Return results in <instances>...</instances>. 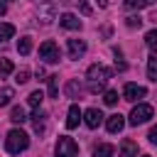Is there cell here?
Segmentation results:
<instances>
[{
    "instance_id": "cell-21",
    "label": "cell",
    "mask_w": 157,
    "mask_h": 157,
    "mask_svg": "<svg viewBox=\"0 0 157 157\" xmlns=\"http://www.w3.org/2000/svg\"><path fill=\"white\" fill-rule=\"evenodd\" d=\"M155 0H125V7L128 10H142V7H150Z\"/></svg>"
},
{
    "instance_id": "cell-32",
    "label": "cell",
    "mask_w": 157,
    "mask_h": 157,
    "mask_svg": "<svg viewBox=\"0 0 157 157\" xmlns=\"http://www.w3.org/2000/svg\"><path fill=\"white\" fill-rule=\"evenodd\" d=\"M5 10H7V7H5V2H0V15H5Z\"/></svg>"
},
{
    "instance_id": "cell-13",
    "label": "cell",
    "mask_w": 157,
    "mask_h": 157,
    "mask_svg": "<svg viewBox=\"0 0 157 157\" xmlns=\"http://www.w3.org/2000/svg\"><path fill=\"white\" fill-rule=\"evenodd\" d=\"M147 76H150V81H157V52H152L147 56Z\"/></svg>"
},
{
    "instance_id": "cell-24",
    "label": "cell",
    "mask_w": 157,
    "mask_h": 157,
    "mask_svg": "<svg viewBox=\"0 0 157 157\" xmlns=\"http://www.w3.org/2000/svg\"><path fill=\"white\" fill-rule=\"evenodd\" d=\"M12 96H15V91H12L10 86H7V88H2V91H0V105H7Z\"/></svg>"
},
{
    "instance_id": "cell-18",
    "label": "cell",
    "mask_w": 157,
    "mask_h": 157,
    "mask_svg": "<svg viewBox=\"0 0 157 157\" xmlns=\"http://www.w3.org/2000/svg\"><path fill=\"white\" fill-rule=\"evenodd\" d=\"M32 118H34V130H37L39 135H44V130H47V125H44V118H47V115H44L42 110H34V115H32Z\"/></svg>"
},
{
    "instance_id": "cell-23",
    "label": "cell",
    "mask_w": 157,
    "mask_h": 157,
    "mask_svg": "<svg viewBox=\"0 0 157 157\" xmlns=\"http://www.w3.org/2000/svg\"><path fill=\"white\" fill-rule=\"evenodd\" d=\"M145 44H147L152 52H157V29H150V32L145 34Z\"/></svg>"
},
{
    "instance_id": "cell-9",
    "label": "cell",
    "mask_w": 157,
    "mask_h": 157,
    "mask_svg": "<svg viewBox=\"0 0 157 157\" xmlns=\"http://www.w3.org/2000/svg\"><path fill=\"white\" fill-rule=\"evenodd\" d=\"M59 25H61L64 29H81V20H78L74 12H64V15L59 17Z\"/></svg>"
},
{
    "instance_id": "cell-11",
    "label": "cell",
    "mask_w": 157,
    "mask_h": 157,
    "mask_svg": "<svg viewBox=\"0 0 157 157\" xmlns=\"http://www.w3.org/2000/svg\"><path fill=\"white\" fill-rule=\"evenodd\" d=\"M81 115H83V110L74 103V105L69 108V113H66V128H69V130H74V128L81 123Z\"/></svg>"
},
{
    "instance_id": "cell-27",
    "label": "cell",
    "mask_w": 157,
    "mask_h": 157,
    "mask_svg": "<svg viewBox=\"0 0 157 157\" xmlns=\"http://www.w3.org/2000/svg\"><path fill=\"white\" fill-rule=\"evenodd\" d=\"M15 81H17L20 86H22V83H27V81H29V71H27V69L17 71V74H15Z\"/></svg>"
},
{
    "instance_id": "cell-19",
    "label": "cell",
    "mask_w": 157,
    "mask_h": 157,
    "mask_svg": "<svg viewBox=\"0 0 157 157\" xmlns=\"http://www.w3.org/2000/svg\"><path fill=\"white\" fill-rule=\"evenodd\" d=\"M113 152H115V147H113V145H108V142H103V145H98V147H96L93 157H113Z\"/></svg>"
},
{
    "instance_id": "cell-15",
    "label": "cell",
    "mask_w": 157,
    "mask_h": 157,
    "mask_svg": "<svg viewBox=\"0 0 157 157\" xmlns=\"http://www.w3.org/2000/svg\"><path fill=\"white\" fill-rule=\"evenodd\" d=\"M17 52H20L22 56H27V54L32 52V37H20V42H17Z\"/></svg>"
},
{
    "instance_id": "cell-29",
    "label": "cell",
    "mask_w": 157,
    "mask_h": 157,
    "mask_svg": "<svg viewBox=\"0 0 157 157\" xmlns=\"http://www.w3.org/2000/svg\"><path fill=\"white\" fill-rule=\"evenodd\" d=\"M103 83H105V81H88V91H91V93H101V91H103Z\"/></svg>"
},
{
    "instance_id": "cell-8",
    "label": "cell",
    "mask_w": 157,
    "mask_h": 157,
    "mask_svg": "<svg viewBox=\"0 0 157 157\" xmlns=\"http://www.w3.org/2000/svg\"><path fill=\"white\" fill-rule=\"evenodd\" d=\"M105 128H108V132H120L125 128V118L120 113H113V115L105 118Z\"/></svg>"
},
{
    "instance_id": "cell-25",
    "label": "cell",
    "mask_w": 157,
    "mask_h": 157,
    "mask_svg": "<svg viewBox=\"0 0 157 157\" xmlns=\"http://www.w3.org/2000/svg\"><path fill=\"white\" fill-rule=\"evenodd\" d=\"M125 25H128L130 29H135V27H142V17H140V15H130V17L125 20Z\"/></svg>"
},
{
    "instance_id": "cell-10",
    "label": "cell",
    "mask_w": 157,
    "mask_h": 157,
    "mask_svg": "<svg viewBox=\"0 0 157 157\" xmlns=\"http://www.w3.org/2000/svg\"><path fill=\"white\" fill-rule=\"evenodd\" d=\"M86 54V42L83 39H69V59H78Z\"/></svg>"
},
{
    "instance_id": "cell-22",
    "label": "cell",
    "mask_w": 157,
    "mask_h": 157,
    "mask_svg": "<svg viewBox=\"0 0 157 157\" xmlns=\"http://www.w3.org/2000/svg\"><path fill=\"white\" fill-rule=\"evenodd\" d=\"M15 34V27L10 25V22H0V42H5V39H10Z\"/></svg>"
},
{
    "instance_id": "cell-30",
    "label": "cell",
    "mask_w": 157,
    "mask_h": 157,
    "mask_svg": "<svg viewBox=\"0 0 157 157\" xmlns=\"http://www.w3.org/2000/svg\"><path fill=\"white\" fill-rule=\"evenodd\" d=\"M78 7H81V12H83V15H91V5H88L86 0H81V2H78Z\"/></svg>"
},
{
    "instance_id": "cell-33",
    "label": "cell",
    "mask_w": 157,
    "mask_h": 157,
    "mask_svg": "<svg viewBox=\"0 0 157 157\" xmlns=\"http://www.w3.org/2000/svg\"><path fill=\"white\" fill-rule=\"evenodd\" d=\"M140 157H150V155H140Z\"/></svg>"
},
{
    "instance_id": "cell-5",
    "label": "cell",
    "mask_w": 157,
    "mask_h": 157,
    "mask_svg": "<svg viewBox=\"0 0 157 157\" xmlns=\"http://www.w3.org/2000/svg\"><path fill=\"white\" fill-rule=\"evenodd\" d=\"M145 96H147V88H145V86L125 83V88H123V98L130 101V103H135V101H140V98H145Z\"/></svg>"
},
{
    "instance_id": "cell-1",
    "label": "cell",
    "mask_w": 157,
    "mask_h": 157,
    "mask_svg": "<svg viewBox=\"0 0 157 157\" xmlns=\"http://www.w3.org/2000/svg\"><path fill=\"white\" fill-rule=\"evenodd\" d=\"M29 147V135L25 132V130H20V128H12L10 132H7V137H5V150L10 152V155H20V152H25Z\"/></svg>"
},
{
    "instance_id": "cell-6",
    "label": "cell",
    "mask_w": 157,
    "mask_h": 157,
    "mask_svg": "<svg viewBox=\"0 0 157 157\" xmlns=\"http://www.w3.org/2000/svg\"><path fill=\"white\" fill-rule=\"evenodd\" d=\"M105 78H110V69H105L103 64L88 66V81H105Z\"/></svg>"
},
{
    "instance_id": "cell-2",
    "label": "cell",
    "mask_w": 157,
    "mask_h": 157,
    "mask_svg": "<svg viewBox=\"0 0 157 157\" xmlns=\"http://www.w3.org/2000/svg\"><path fill=\"white\" fill-rule=\"evenodd\" d=\"M155 115V110H152V105H147V103H137L132 110H130V115H128V123L130 125H142V123H147L150 118Z\"/></svg>"
},
{
    "instance_id": "cell-26",
    "label": "cell",
    "mask_w": 157,
    "mask_h": 157,
    "mask_svg": "<svg viewBox=\"0 0 157 157\" xmlns=\"http://www.w3.org/2000/svg\"><path fill=\"white\" fill-rule=\"evenodd\" d=\"M103 101H105V105H115L118 103V91H105L103 93Z\"/></svg>"
},
{
    "instance_id": "cell-20",
    "label": "cell",
    "mask_w": 157,
    "mask_h": 157,
    "mask_svg": "<svg viewBox=\"0 0 157 157\" xmlns=\"http://www.w3.org/2000/svg\"><path fill=\"white\" fill-rule=\"evenodd\" d=\"M42 101H44V93H42L39 88H37V91H32V93L27 96V103H29L32 108H39V105H42Z\"/></svg>"
},
{
    "instance_id": "cell-28",
    "label": "cell",
    "mask_w": 157,
    "mask_h": 157,
    "mask_svg": "<svg viewBox=\"0 0 157 157\" xmlns=\"http://www.w3.org/2000/svg\"><path fill=\"white\" fill-rule=\"evenodd\" d=\"M10 71H12V61L0 56V74H10Z\"/></svg>"
},
{
    "instance_id": "cell-4",
    "label": "cell",
    "mask_w": 157,
    "mask_h": 157,
    "mask_svg": "<svg viewBox=\"0 0 157 157\" xmlns=\"http://www.w3.org/2000/svg\"><path fill=\"white\" fill-rule=\"evenodd\" d=\"M39 59H44L47 64H56V61H59V47H56L52 39L42 42V44H39Z\"/></svg>"
},
{
    "instance_id": "cell-12",
    "label": "cell",
    "mask_w": 157,
    "mask_h": 157,
    "mask_svg": "<svg viewBox=\"0 0 157 157\" xmlns=\"http://www.w3.org/2000/svg\"><path fill=\"white\" fill-rule=\"evenodd\" d=\"M120 157H137V145L132 140H123L120 145Z\"/></svg>"
},
{
    "instance_id": "cell-3",
    "label": "cell",
    "mask_w": 157,
    "mask_h": 157,
    "mask_svg": "<svg viewBox=\"0 0 157 157\" xmlns=\"http://www.w3.org/2000/svg\"><path fill=\"white\" fill-rule=\"evenodd\" d=\"M78 155V145L71 140V137H59L56 142V150H54V157H76Z\"/></svg>"
},
{
    "instance_id": "cell-14",
    "label": "cell",
    "mask_w": 157,
    "mask_h": 157,
    "mask_svg": "<svg viewBox=\"0 0 157 157\" xmlns=\"http://www.w3.org/2000/svg\"><path fill=\"white\" fill-rule=\"evenodd\" d=\"M47 86H49V98H56L59 96V76L56 74L47 76Z\"/></svg>"
},
{
    "instance_id": "cell-31",
    "label": "cell",
    "mask_w": 157,
    "mask_h": 157,
    "mask_svg": "<svg viewBox=\"0 0 157 157\" xmlns=\"http://www.w3.org/2000/svg\"><path fill=\"white\" fill-rule=\"evenodd\" d=\"M147 137H150V142H152V145H157V128H152Z\"/></svg>"
},
{
    "instance_id": "cell-7",
    "label": "cell",
    "mask_w": 157,
    "mask_h": 157,
    "mask_svg": "<svg viewBox=\"0 0 157 157\" xmlns=\"http://www.w3.org/2000/svg\"><path fill=\"white\" fill-rule=\"evenodd\" d=\"M83 123L88 125V128H98L101 123H103V113L98 110V108H88V110H83Z\"/></svg>"
},
{
    "instance_id": "cell-16",
    "label": "cell",
    "mask_w": 157,
    "mask_h": 157,
    "mask_svg": "<svg viewBox=\"0 0 157 157\" xmlns=\"http://www.w3.org/2000/svg\"><path fill=\"white\" fill-rule=\"evenodd\" d=\"M64 93L69 96V98H78V93H81V86H78V81H69L66 86H64Z\"/></svg>"
},
{
    "instance_id": "cell-17",
    "label": "cell",
    "mask_w": 157,
    "mask_h": 157,
    "mask_svg": "<svg viewBox=\"0 0 157 157\" xmlns=\"http://www.w3.org/2000/svg\"><path fill=\"white\" fill-rule=\"evenodd\" d=\"M10 120H12V123H20V125H22V123L27 120V115H25V108H22V105H15V108L10 110Z\"/></svg>"
}]
</instances>
